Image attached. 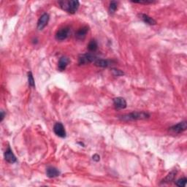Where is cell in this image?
<instances>
[{"label": "cell", "instance_id": "cell-19", "mask_svg": "<svg viewBox=\"0 0 187 187\" xmlns=\"http://www.w3.org/2000/svg\"><path fill=\"white\" fill-rule=\"evenodd\" d=\"M186 181H187L186 178H180V179H178V180H177V181L176 182V184L178 186L184 187L185 186H186Z\"/></svg>", "mask_w": 187, "mask_h": 187}, {"label": "cell", "instance_id": "cell-8", "mask_svg": "<svg viewBox=\"0 0 187 187\" xmlns=\"http://www.w3.org/2000/svg\"><path fill=\"white\" fill-rule=\"evenodd\" d=\"M113 104L115 108L117 110L124 109L127 107V102L122 97H116L113 99Z\"/></svg>", "mask_w": 187, "mask_h": 187}, {"label": "cell", "instance_id": "cell-17", "mask_svg": "<svg viewBox=\"0 0 187 187\" xmlns=\"http://www.w3.org/2000/svg\"><path fill=\"white\" fill-rule=\"evenodd\" d=\"M176 171H172L171 172H170V173L167 176L166 178L163 180V182L170 183V182L172 181V180H174L175 176H176Z\"/></svg>", "mask_w": 187, "mask_h": 187}, {"label": "cell", "instance_id": "cell-13", "mask_svg": "<svg viewBox=\"0 0 187 187\" xmlns=\"http://www.w3.org/2000/svg\"><path fill=\"white\" fill-rule=\"evenodd\" d=\"M46 174L49 178H55V177L59 176L60 172L56 168L54 167H49L47 168Z\"/></svg>", "mask_w": 187, "mask_h": 187}, {"label": "cell", "instance_id": "cell-22", "mask_svg": "<svg viewBox=\"0 0 187 187\" xmlns=\"http://www.w3.org/2000/svg\"><path fill=\"white\" fill-rule=\"evenodd\" d=\"M99 156L98 155V154H94V155L93 156V160H94V161L96 162H98L99 161Z\"/></svg>", "mask_w": 187, "mask_h": 187}, {"label": "cell", "instance_id": "cell-2", "mask_svg": "<svg viewBox=\"0 0 187 187\" xmlns=\"http://www.w3.org/2000/svg\"><path fill=\"white\" fill-rule=\"evenodd\" d=\"M150 117V115L148 113L145 112H133L129 114L124 115L121 116V119L124 121H132V120H140V119H146Z\"/></svg>", "mask_w": 187, "mask_h": 187}, {"label": "cell", "instance_id": "cell-15", "mask_svg": "<svg viewBox=\"0 0 187 187\" xmlns=\"http://www.w3.org/2000/svg\"><path fill=\"white\" fill-rule=\"evenodd\" d=\"M97 48H98V45H97V42L96 40H91L88 45V49L89 51L91 52L96 51L97 50Z\"/></svg>", "mask_w": 187, "mask_h": 187}, {"label": "cell", "instance_id": "cell-1", "mask_svg": "<svg viewBox=\"0 0 187 187\" xmlns=\"http://www.w3.org/2000/svg\"><path fill=\"white\" fill-rule=\"evenodd\" d=\"M59 4L60 5V7L62 8L65 11L70 14H74L76 13L79 8L78 1L76 0H70V1H60L59 2Z\"/></svg>", "mask_w": 187, "mask_h": 187}, {"label": "cell", "instance_id": "cell-21", "mask_svg": "<svg viewBox=\"0 0 187 187\" xmlns=\"http://www.w3.org/2000/svg\"><path fill=\"white\" fill-rule=\"evenodd\" d=\"M134 3H139V4H145V5H147V4H151L154 3L153 1H137V2H133Z\"/></svg>", "mask_w": 187, "mask_h": 187}, {"label": "cell", "instance_id": "cell-6", "mask_svg": "<svg viewBox=\"0 0 187 187\" xmlns=\"http://www.w3.org/2000/svg\"><path fill=\"white\" fill-rule=\"evenodd\" d=\"M54 132L59 137L64 138L66 137V131H65L64 126L62 123L57 122L54 127Z\"/></svg>", "mask_w": 187, "mask_h": 187}, {"label": "cell", "instance_id": "cell-23", "mask_svg": "<svg viewBox=\"0 0 187 187\" xmlns=\"http://www.w3.org/2000/svg\"><path fill=\"white\" fill-rule=\"evenodd\" d=\"M4 117H5V113H4V111H2L1 112V119H0V121H2Z\"/></svg>", "mask_w": 187, "mask_h": 187}, {"label": "cell", "instance_id": "cell-7", "mask_svg": "<svg viewBox=\"0 0 187 187\" xmlns=\"http://www.w3.org/2000/svg\"><path fill=\"white\" fill-rule=\"evenodd\" d=\"M49 21V15L47 13H44L41 17L40 18V19L38 20L37 22V29L39 30L43 29L46 27L47 24Z\"/></svg>", "mask_w": 187, "mask_h": 187}, {"label": "cell", "instance_id": "cell-9", "mask_svg": "<svg viewBox=\"0 0 187 187\" xmlns=\"http://www.w3.org/2000/svg\"><path fill=\"white\" fill-rule=\"evenodd\" d=\"M89 32V27L88 26H83V27L80 28V29H78L76 33V37L78 40H84V38L86 37L87 33Z\"/></svg>", "mask_w": 187, "mask_h": 187}, {"label": "cell", "instance_id": "cell-3", "mask_svg": "<svg viewBox=\"0 0 187 187\" xmlns=\"http://www.w3.org/2000/svg\"><path fill=\"white\" fill-rule=\"evenodd\" d=\"M97 59L96 56L94 55L91 53H87V54H81L78 57V64L80 65L86 64L88 63H91L93 62H95Z\"/></svg>", "mask_w": 187, "mask_h": 187}, {"label": "cell", "instance_id": "cell-20", "mask_svg": "<svg viewBox=\"0 0 187 187\" xmlns=\"http://www.w3.org/2000/svg\"><path fill=\"white\" fill-rule=\"evenodd\" d=\"M113 75H114L115 76H123L124 75V72H121V70H115V69H113Z\"/></svg>", "mask_w": 187, "mask_h": 187}, {"label": "cell", "instance_id": "cell-16", "mask_svg": "<svg viewBox=\"0 0 187 187\" xmlns=\"http://www.w3.org/2000/svg\"><path fill=\"white\" fill-rule=\"evenodd\" d=\"M117 7H118L117 2L112 1L110 3V5H109V9H108L109 13L111 14V15H113V14L115 12V11H116Z\"/></svg>", "mask_w": 187, "mask_h": 187}, {"label": "cell", "instance_id": "cell-11", "mask_svg": "<svg viewBox=\"0 0 187 187\" xmlns=\"http://www.w3.org/2000/svg\"><path fill=\"white\" fill-rule=\"evenodd\" d=\"M5 160L9 163H14V162H16V157L14 155V154L12 151V150L10 148H7V151H5Z\"/></svg>", "mask_w": 187, "mask_h": 187}, {"label": "cell", "instance_id": "cell-12", "mask_svg": "<svg viewBox=\"0 0 187 187\" xmlns=\"http://www.w3.org/2000/svg\"><path fill=\"white\" fill-rule=\"evenodd\" d=\"M113 61L108 59H97L94 62V64L97 67H107L111 66Z\"/></svg>", "mask_w": 187, "mask_h": 187}, {"label": "cell", "instance_id": "cell-5", "mask_svg": "<svg viewBox=\"0 0 187 187\" xmlns=\"http://www.w3.org/2000/svg\"><path fill=\"white\" fill-rule=\"evenodd\" d=\"M187 128V124L186 121H181V122L178 123V124H176L174 126H172L170 129V131H171L172 133H176V134H180L184 132L185 130Z\"/></svg>", "mask_w": 187, "mask_h": 187}, {"label": "cell", "instance_id": "cell-10", "mask_svg": "<svg viewBox=\"0 0 187 187\" xmlns=\"http://www.w3.org/2000/svg\"><path fill=\"white\" fill-rule=\"evenodd\" d=\"M69 63H70V59L67 56H62L60 58L58 63V69L59 71H64L66 69Z\"/></svg>", "mask_w": 187, "mask_h": 187}, {"label": "cell", "instance_id": "cell-4", "mask_svg": "<svg viewBox=\"0 0 187 187\" xmlns=\"http://www.w3.org/2000/svg\"><path fill=\"white\" fill-rule=\"evenodd\" d=\"M70 32V30L69 27L62 28V29L58 30L57 32H56V39L57 40H60V41L66 40L69 37Z\"/></svg>", "mask_w": 187, "mask_h": 187}, {"label": "cell", "instance_id": "cell-18", "mask_svg": "<svg viewBox=\"0 0 187 187\" xmlns=\"http://www.w3.org/2000/svg\"><path fill=\"white\" fill-rule=\"evenodd\" d=\"M28 81H29V85L31 87H34L35 86V83H34V80L32 76V72H28Z\"/></svg>", "mask_w": 187, "mask_h": 187}, {"label": "cell", "instance_id": "cell-14", "mask_svg": "<svg viewBox=\"0 0 187 187\" xmlns=\"http://www.w3.org/2000/svg\"><path fill=\"white\" fill-rule=\"evenodd\" d=\"M140 18H141L146 24H148V25H155L156 24V21L154 18L150 17L149 15H146V14H140Z\"/></svg>", "mask_w": 187, "mask_h": 187}]
</instances>
